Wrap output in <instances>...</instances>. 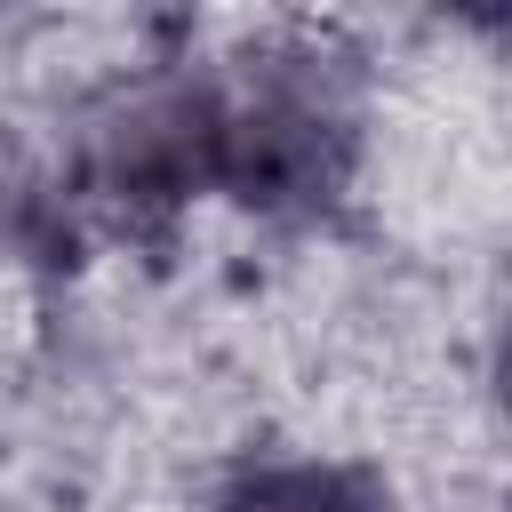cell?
Masks as SVG:
<instances>
[{"instance_id": "6da1fadb", "label": "cell", "mask_w": 512, "mask_h": 512, "mask_svg": "<svg viewBox=\"0 0 512 512\" xmlns=\"http://www.w3.org/2000/svg\"><path fill=\"white\" fill-rule=\"evenodd\" d=\"M360 144L344 56L320 40H280L240 56L232 88H208V184L248 208H320L336 200Z\"/></svg>"}, {"instance_id": "3957f363", "label": "cell", "mask_w": 512, "mask_h": 512, "mask_svg": "<svg viewBox=\"0 0 512 512\" xmlns=\"http://www.w3.org/2000/svg\"><path fill=\"white\" fill-rule=\"evenodd\" d=\"M504 408H512V336H504Z\"/></svg>"}, {"instance_id": "7a4b0ae2", "label": "cell", "mask_w": 512, "mask_h": 512, "mask_svg": "<svg viewBox=\"0 0 512 512\" xmlns=\"http://www.w3.org/2000/svg\"><path fill=\"white\" fill-rule=\"evenodd\" d=\"M224 512H360V496L320 464H264L232 488Z\"/></svg>"}]
</instances>
